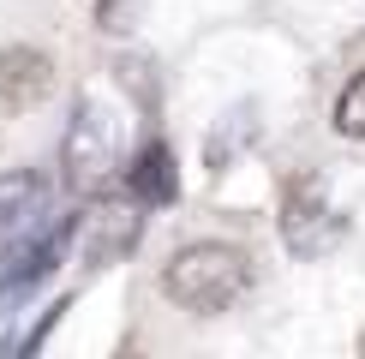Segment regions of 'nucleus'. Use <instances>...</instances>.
<instances>
[{"instance_id": "obj_2", "label": "nucleus", "mask_w": 365, "mask_h": 359, "mask_svg": "<svg viewBox=\"0 0 365 359\" xmlns=\"http://www.w3.org/2000/svg\"><path fill=\"white\" fill-rule=\"evenodd\" d=\"M162 288L186 311H227L252 288V258L227 239H197V246L174 251V264L162 269Z\"/></svg>"}, {"instance_id": "obj_5", "label": "nucleus", "mask_w": 365, "mask_h": 359, "mask_svg": "<svg viewBox=\"0 0 365 359\" xmlns=\"http://www.w3.org/2000/svg\"><path fill=\"white\" fill-rule=\"evenodd\" d=\"M132 239H138V216H132L126 198H96V192H90L84 216H72V246L84 251V264H114V258H126Z\"/></svg>"}, {"instance_id": "obj_8", "label": "nucleus", "mask_w": 365, "mask_h": 359, "mask_svg": "<svg viewBox=\"0 0 365 359\" xmlns=\"http://www.w3.org/2000/svg\"><path fill=\"white\" fill-rule=\"evenodd\" d=\"M132 186H138V198L144 204H174L180 198V174H174V150L168 144H144V150H132Z\"/></svg>"}, {"instance_id": "obj_11", "label": "nucleus", "mask_w": 365, "mask_h": 359, "mask_svg": "<svg viewBox=\"0 0 365 359\" xmlns=\"http://www.w3.org/2000/svg\"><path fill=\"white\" fill-rule=\"evenodd\" d=\"M359 348H365V341H359Z\"/></svg>"}, {"instance_id": "obj_1", "label": "nucleus", "mask_w": 365, "mask_h": 359, "mask_svg": "<svg viewBox=\"0 0 365 359\" xmlns=\"http://www.w3.org/2000/svg\"><path fill=\"white\" fill-rule=\"evenodd\" d=\"M132 102L114 96V90H90V96L72 108L66 144H60V168L78 192H108L114 174H126L132 162Z\"/></svg>"}, {"instance_id": "obj_3", "label": "nucleus", "mask_w": 365, "mask_h": 359, "mask_svg": "<svg viewBox=\"0 0 365 359\" xmlns=\"http://www.w3.org/2000/svg\"><path fill=\"white\" fill-rule=\"evenodd\" d=\"M347 239V216L329 204V186L317 174L294 180L287 186V204H282V246L294 258H329Z\"/></svg>"}, {"instance_id": "obj_9", "label": "nucleus", "mask_w": 365, "mask_h": 359, "mask_svg": "<svg viewBox=\"0 0 365 359\" xmlns=\"http://www.w3.org/2000/svg\"><path fill=\"white\" fill-rule=\"evenodd\" d=\"M246 138H257V114H252V108H234V114L222 120V132L210 138V168H222V162L234 156Z\"/></svg>"}, {"instance_id": "obj_4", "label": "nucleus", "mask_w": 365, "mask_h": 359, "mask_svg": "<svg viewBox=\"0 0 365 359\" xmlns=\"http://www.w3.org/2000/svg\"><path fill=\"white\" fill-rule=\"evenodd\" d=\"M72 251V216H48L36 234H24L19 246H6L0 264V299H24L42 276H54V264Z\"/></svg>"}, {"instance_id": "obj_7", "label": "nucleus", "mask_w": 365, "mask_h": 359, "mask_svg": "<svg viewBox=\"0 0 365 359\" xmlns=\"http://www.w3.org/2000/svg\"><path fill=\"white\" fill-rule=\"evenodd\" d=\"M54 90V66L42 48H6L0 54V108H36L42 96Z\"/></svg>"}, {"instance_id": "obj_6", "label": "nucleus", "mask_w": 365, "mask_h": 359, "mask_svg": "<svg viewBox=\"0 0 365 359\" xmlns=\"http://www.w3.org/2000/svg\"><path fill=\"white\" fill-rule=\"evenodd\" d=\"M48 216H54V186L42 174H24V168L0 174V251L36 234Z\"/></svg>"}, {"instance_id": "obj_10", "label": "nucleus", "mask_w": 365, "mask_h": 359, "mask_svg": "<svg viewBox=\"0 0 365 359\" xmlns=\"http://www.w3.org/2000/svg\"><path fill=\"white\" fill-rule=\"evenodd\" d=\"M336 132L341 138H365V72H354L347 90L336 96Z\"/></svg>"}]
</instances>
